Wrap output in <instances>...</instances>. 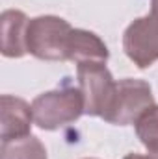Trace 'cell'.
Returning <instances> with one entry per match:
<instances>
[{"label": "cell", "instance_id": "1", "mask_svg": "<svg viewBox=\"0 0 158 159\" xmlns=\"http://www.w3.org/2000/svg\"><path fill=\"white\" fill-rule=\"evenodd\" d=\"M34 122L41 129L54 131L67 126L84 115V96L82 91L71 85H63L54 91H47L32 102Z\"/></svg>", "mask_w": 158, "mask_h": 159}, {"label": "cell", "instance_id": "2", "mask_svg": "<svg viewBox=\"0 0 158 159\" xmlns=\"http://www.w3.org/2000/svg\"><path fill=\"white\" fill-rule=\"evenodd\" d=\"M73 26L56 15H41L28 22L26 50L43 61H67V43Z\"/></svg>", "mask_w": 158, "mask_h": 159}, {"label": "cell", "instance_id": "3", "mask_svg": "<svg viewBox=\"0 0 158 159\" xmlns=\"http://www.w3.org/2000/svg\"><path fill=\"white\" fill-rule=\"evenodd\" d=\"M78 89L84 96V113L106 119L112 109L117 81L106 69L104 61H84L77 67Z\"/></svg>", "mask_w": 158, "mask_h": 159}, {"label": "cell", "instance_id": "4", "mask_svg": "<svg viewBox=\"0 0 158 159\" xmlns=\"http://www.w3.org/2000/svg\"><path fill=\"white\" fill-rule=\"evenodd\" d=\"M123 50L138 69H147L158 61V0H151L149 15L126 26L123 34Z\"/></svg>", "mask_w": 158, "mask_h": 159}, {"label": "cell", "instance_id": "5", "mask_svg": "<svg viewBox=\"0 0 158 159\" xmlns=\"http://www.w3.org/2000/svg\"><path fill=\"white\" fill-rule=\"evenodd\" d=\"M151 106H155V96L147 81L134 78L119 80L112 109L104 120L116 126L136 124Z\"/></svg>", "mask_w": 158, "mask_h": 159}, {"label": "cell", "instance_id": "6", "mask_svg": "<svg viewBox=\"0 0 158 159\" xmlns=\"http://www.w3.org/2000/svg\"><path fill=\"white\" fill-rule=\"evenodd\" d=\"M2 131L0 139L2 143L17 141L22 137H28L32 131V106L24 102L22 98L11 96V94H2Z\"/></svg>", "mask_w": 158, "mask_h": 159}, {"label": "cell", "instance_id": "7", "mask_svg": "<svg viewBox=\"0 0 158 159\" xmlns=\"http://www.w3.org/2000/svg\"><path fill=\"white\" fill-rule=\"evenodd\" d=\"M2 54L6 57H22L26 50V28L28 17L19 9L2 11Z\"/></svg>", "mask_w": 158, "mask_h": 159}, {"label": "cell", "instance_id": "8", "mask_svg": "<svg viewBox=\"0 0 158 159\" xmlns=\"http://www.w3.org/2000/svg\"><path fill=\"white\" fill-rule=\"evenodd\" d=\"M110 52L104 41L97 34L73 28L67 43V61H75L77 65L84 61H108Z\"/></svg>", "mask_w": 158, "mask_h": 159}, {"label": "cell", "instance_id": "9", "mask_svg": "<svg viewBox=\"0 0 158 159\" xmlns=\"http://www.w3.org/2000/svg\"><path fill=\"white\" fill-rule=\"evenodd\" d=\"M0 154V159H47V150L43 143L34 135L2 143Z\"/></svg>", "mask_w": 158, "mask_h": 159}, {"label": "cell", "instance_id": "10", "mask_svg": "<svg viewBox=\"0 0 158 159\" xmlns=\"http://www.w3.org/2000/svg\"><path fill=\"white\" fill-rule=\"evenodd\" d=\"M136 135L140 143L149 150V154H158V106H151L136 120Z\"/></svg>", "mask_w": 158, "mask_h": 159}, {"label": "cell", "instance_id": "11", "mask_svg": "<svg viewBox=\"0 0 158 159\" xmlns=\"http://www.w3.org/2000/svg\"><path fill=\"white\" fill-rule=\"evenodd\" d=\"M123 159H158V154H149V156H141V154H128Z\"/></svg>", "mask_w": 158, "mask_h": 159}, {"label": "cell", "instance_id": "12", "mask_svg": "<svg viewBox=\"0 0 158 159\" xmlns=\"http://www.w3.org/2000/svg\"><path fill=\"white\" fill-rule=\"evenodd\" d=\"M89 159H91V157H89Z\"/></svg>", "mask_w": 158, "mask_h": 159}]
</instances>
